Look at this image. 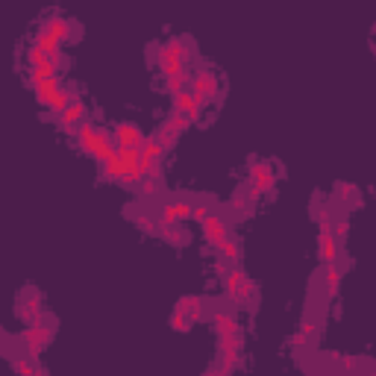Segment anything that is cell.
<instances>
[{
  "label": "cell",
  "mask_w": 376,
  "mask_h": 376,
  "mask_svg": "<svg viewBox=\"0 0 376 376\" xmlns=\"http://www.w3.org/2000/svg\"><path fill=\"white\" fill-rule=\"evenodd\" d=\"M247 171H250V183H247L244 188L253 194L256 200H259V197H273V194H277V171H273V162L259 159V156H250Z\"/></svg>",
  "instance_id": "6da1fadb"
},
{
  "label": "cell",
  "mask_w": 376,
  "mask_h": 376,
  "mask_svg": "<svg viewBox=\"0 0 376 376\" xmlns=\"http://www.w3.org/2000/svg\"><path fill=\"white\" fill-rule=\"evenodd\" d=\"M54 327H56V320L50 315H41L36 323H27V330H24V335H21V344L33 359L41 356L44 347L54 341Z\"/></svg>",
  "instance_id": "7a4b0ae2"
},
{
  "label": "cell",
  "mask_w": 376,
  "mask_h": 376,
  "mask_svg": "<svg viewBox=\"0 0 376 376\" xmlns=\"http://www.w3.org/2000/svg\"><path fill=\"white\" fill-rule=\"evenodd\" d=\"M218 277L223 283V291L230 294L233 303L241 306V300H244V283H247V273L241 270L238 262H227V259H218Z\"/></svg>",
  "instance_id": "3957f363"
},
{
  "label": "cell",
  "mask_w": 376,
  "mask_h": 376,
  "mask_svg": "<svg viewBox=\"0 0 376 376\" xmlns=\"http://www.w3.org/2000/svg\"><path fill=\"white\" fill-rule=\"evenodd\" d=\"M188 88H191V94H194V100L200 106H206V103H212V97L220 91V80H218V71L212 68V65H203L200 68L194 77H191V83H188Z\"/></svg>",
  "instance_id": "277c9868"
},
{
  "label": "cell",
  "mask_w": 376,
  "mask_h": 376,
  "mask_svg": "<svg viewBox=\"0 0 376 376\" xmlns=\"http://www.w3.org/2000/svg\"><path fill=\"white\" fill-rule=\"evenodd\" d=\"M41 30L44 33H50L59 44H68V41H77L80 39V24L73 21V18H68V15H62V12H54L44 24H41Z\"/></svg>",
  "instance_id": "5b68a950"
},
{
  "label": "cell",
  "mask_w": 376,
  "mask_h": 376,
  "mask_svg": "<svg viewBox=\"0 0 376 376\" xmlns=\"http://www.w3.org/2000/svg\"><path fill=\"white\" fill-rule=\"evenodd\" d=\"M88 118V109H86V103H83V97L77 94V91H73L71 94V103L59 112V115H54V121H56V127L59 130H65L68 136L73 133V130H77L80 127V123Z\"/></svg>",
  "instance_id": "8992f818"
},
{
  "label": "cell",
  "mask_w": 376,
  "mask_h": 376,
  "mask_svg": "<svg viewBox=\"0 0 376 376\" xmlns=\"http://www.w3.org/2000/svg\"><path fill=\"white\" fill-rule=\"evenodd\" d=\"M18 317L24 320V323H36L41 315H44V303H41V294H39V288H33V285H27V288H21L18 291Z\"/></svg>",
  "instance_id": "52a82bcc"
},
{
  "label": "cell",
  "mask_w": 376,
  "mask_h": 376,
  "mask_svg": "<svg viewBox=\"0 0 376 376\" xmlns=\"http://www.w3.org/2000/svg\"><path fill=\"white\" fill-rule=\"evenodd\" d=\"M188 118L186 115H177V112H171L168 118H165V123H159V130H156V138L165 144V150H171L173 144L180 141V136L188 130Z\"/></svg>",
  "instance_id": "ba28073f"
},
{
  "label": "cell",
  "mask_w": 376,
  "mask_h": 376,
  "mask_svg": "<svg viewBox=\"0 0 376 376\" xmlns=\"http://www.w3.org/2000/svg\"><path fill=\"white\" fill-rule=\"evenodd\" d=\"M188 44H191L188 36H173V39H168V41L159 47L156 71H159L165 62H186V56H188Z\"/></svg>",
  "instance_id": "9c48e42d"
},
{
  "label": "cell",
  "mask_w": 376,
  "mask_h": 376,
  "mask_svg": "<svg viewBox=\"0 0 376 376\" xmlns=\"http://www.w3.org/2000/svg\"><path fill=\"white\" fill-rule=\"evenodd\" d=\"M191 218V200L188 197H173L159 206V220L162 223H180Z\"/></svg>",
  "instance_id": "30bf717a"
},
{
  "label": "cell",
  "mask_w": 376,
  "mask_h": 376,
  "mask_svg": "<svg viewBox=\"0 0 376 376\" xmlns=\"http://www.w3.org/2000/svg\"><path fill=\"white\" fill-rule=\"evenodd\" d=\"M200 223H203V235H206V241L215 247V244H220L223 238H227L233 230H230V223H227V218H223L218 209L209 215V218H203V220H200Z\"/></svg>",
  "instance_id": "8fae6325"
},
{
  "label": "cell",
  "mask_w": 376,
  "mask_h": 376,
  "mask_svg": "<svg viewBox=\"0 0 376 376\" xmlns=\"http://www.w3.org/2000/svg\"><path fill=\"white\" fill-rule=\"evenodd\" d=\"M112 136H115L118 147H136V150H141V141H144L141 127H136V123H130V121L115 123V127H112Z\"/></svg>",
  "instance_id": "7c38bea8"
},
{
  "label": "cell",
  "mask_w": 376,
  "mask_h": 376,
  "mask_svg": "<svg viewBox=\"0 0 376 376\" xmlns=\"http://www.w3.org/2000/svg\"><path fill=\"white\" fill-rule=\"evenodd\" d=\"M206 306H209V300H206V297H200V294H183V297L177 300V309H183V312L188 315L191 327L206 317Z\"/></svg>",
  "instance_id": "4fadbf2b"
},
{
  "label": "cell",
  "mask_w": 376,
  "mask_h": 376,
  "mask_svg": "<svg viewBox=\"0 0 376 376\" xmlns=\"http://www.w3.org/2000/svg\"><path fill=\"white\" fill-rule=\"evenodd\" d=\"M141 194H147V197H153V194H159L162 188H165V162H156L150 171H144V177H141V183L136 186Z\"/></svg>",
  "instance_id": "5bb4252c"
},
{
  "label": "cell",
  "mask_w": 376,
  "mask_h": 376,
  "mask_svg": "<svg viewBox=\"0 0 376 376\" xmlns=\"http://www.w3.org/2000/svg\"><path fill=\"white\" fill-rule=\"evenodd\" d=\"M230 212H233V218H247V215H253V209H256V197L250 194L247 188H241L233 200H230V206H227Z\"/></svg>",
  "instance_id": "9a60e30c"
},
{
  "label": "cell",
  "mask_w": 376,
  "mask_h": 376,
  "mask_svg": "<svg viewBox=\"0 0 376 376\" xmlns=\"http://www.w3.org/2000/svg\"><path fill=\"white\" fill-rule=\"evenodd\" d=\"M30 88H33V94H36L39 103H41V106H47V103H50V97H54V94L62 88V80H59V77L36 80V83H30Z\"/></svg>",
  "instance_id": "2e32d148"
},
{
  "label": "cell",
  "mask_w": 376,
  "mask_h": 376,
  "mask_svg": "<svg viewBox=\"0 0 376 376\" xmlns=\"http://www.w3.org/2000/svg\"><path fill=\"white\" fill-rule=\"evenodd\" d=\"M156 238H162V241H168L171 247H186L188 244V233L186 230H180V223H162V230H159V235Z\"/></svg>",
  "instance_id": "e0dca14e"
},
{
  "label": "cell",
  "mask_w": 376,
  "mask_h": 376,
  "mask_svg": "<svg viewBox=\"0 0 376 376\" xmlns=\"http://www.w3.org/2000/svg\"><path fill=\"white\" fill-rule=\"evenodd\" d=\"M215 209H218V200H215V197H209V194H200V197H194V200H191V218H194V220L209 218Z\"/></svg>",
  "instance_id": "ac0fdd59"
},
{
  "label": "cell",
  "mask_w": 376,
  "mask_h": 376,
  "mask_svg": "<svg viewBox=\"0 0 376 376\" xmlns=\"http://www.w3.org/2000/svg\"><path fill=\"white\" fill-rule=\"evenodd\" d=\"M215 250H218V259H227V262H238L241 259V244H238V238L233 233L220 244H215Z\"/></svg>",
  "instance_id": "d6986e66"
},
{
  "label": "cell",
  "mask_w": 376,
  "mask_h": 376,
  "mask_svg": "<svg viewBox=\"0 0 376 376\" xmlns=\"http://www.w3.org/2000/svg\"><path fill=\"white\" fill-rule=\"evenodd\" d=\"M335 197L344 200V206L341 209H353V206H362V194L356 186H350V183H338L335 186Z\"/></svg>",
  "instance_id": "ffe728a7"
},
{
  "label": "cell",
  "mask_w": 376,
  "mask_h": 376,
  "mask_svg": "<svg viewBox=\"0 0 376 376\" xmlns=\"http://www.w3.org/2000/svg\"><path fill=\"white\" fill-rule=\"evenodd\" d=\"M73 91H77V88H73L71 83H68V86H62V88H59V91H56L54 97H50V103H47V112H50V115H59V112H62V109H65V106L71 103V94H73Z\"/></svg>",
  "instance_id": "44dd1931"
},
{
  "label": "cell",
  "mask_w": 376,
  "mask_h": 376,
  "mask_svg": "<svg viewBox=\"0 0 376 376\" xmlns=\"http://www.w3.org/2000/svg\"><path fill=\"white\" fill-rule=\"evenodd\" d=\"M350 233V209H341L338 215H332V235L338 241V247L344 250V238Z\"/></svg>",
  "instance_id": "7402d4cb"
},
{
  "label": "cell",
  "mask_w": 376,
  "mask_h": 376,
  "mask_svg": "<svg viewBox=\"0 0 376 376\" xmlns=\"http://www.w3.org/2000/svg\"><path fill=\"white\" fill-rule=\"evenodd\" d=\"M188 71H180V73H173V77H165V91L168 94H180L188 88Z\"/></svg>",
  "instance_id": "603a6c76"
},
{
  "label": "cell",
  "mask_w": 376,
  "mask_h": 376,
  "mask_svg": "<svg viewBox=\"0 0 376 376\" xmlns=\"http://www.w3.org/2000/svg\"><path fill=\"white\" fill-rule=\"evenodd\" d=\"M9 362H12V367H15L18 373H24V376H30V373H41V365H36L30 353H24L21 359H9Z\"/></svg>",
  "instance_id": "cb8c5ba5"
},
{
  "label": "cell",
  "mask_w": 376,
  "mask_h": 376,
  "mask_svg": "<svg viewBox=\"0 0 376 376\" xmlns=\"http://www.w3.org/2000/svg\"><path fill=\"white\" fill-rule=\"evenodd\" d=\"M171 330L173 332H188V327H191V320H188V315L183 312V309H177V306H173V312H171Z\"/></svg>",
  "instance_id": "d4e9b609"
}]
</instances>
